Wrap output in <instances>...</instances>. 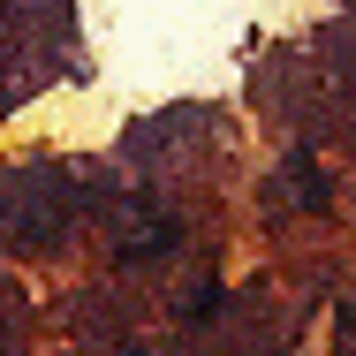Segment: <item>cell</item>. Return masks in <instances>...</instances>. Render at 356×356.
<instances>
[{"label":"cell","mask_w":356,"mask_h":356,"mask_svg":"<svg viewBox=\"0 0 356 356\" xmlns=\"http://www.w3.org/2000/svg\"><path fill=\"white\" fill-rule=\"evenodd\" d=\"M288 197H296V205H326V182H318L311 159H288Z\"/></svg>","instance_id":"cell-1"}]
</instances>
